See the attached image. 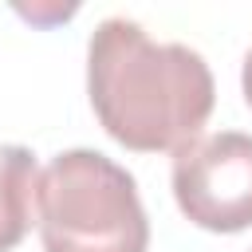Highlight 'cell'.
<instances>
[{"label": "cell", "mask_w": 252, "mask_h": 252, "mask_svg": "<svg viewBox=\"0 0 252 252\" xmlns=\"http://www.w3.org/2000/svg\"><path fill=\"white\" fill-rule=\"evenodd\" d=\"M47 252H146L150 220L134 177L98 150L51 158L35 189Z\"/></svg>", "instance_id": "obj_2"}, {"label": "cell", "mask_w": 252, "mask_h": 252, "mask_svg": "<svg viewBox=\"0 0 252 252\" xmlns=\"http://www.w3.org/2000/svg\"><path fill=\"white\" fill-rule=\"evenodd\" d=\"M87 91L102 130L142 154L189 146L213 114L209 63L185 43H154L122 16L91 35Z\"/></svg>", "instance_id": "obj_1"}, {"label": "cell", "mask_w": 252, "mask_h": 252, "mask_svg": "<svg viewBox=\"0 0 252 252\" xmlns=\"http://www.w3.org/2000/svg\"><path fill=\"white\" fill-rule=\"evenodd\" d=\"M39 165L28 146H0V252L16 248L32 228Z\"/></svg>", "instance_id": "obj_4"}, {"label": "cell", "mask_w": 252, "mask_h": 252, "mask_svg": "<svg viewBox=\"0 0 252 252\" xmlns=\"http://www.w3.org/2000/svg\"><path fill=\"white\" fill-rule=\"evenodd\" d=\"M240 83H244V98H248V106H252V51L244 55V75H240Z\"/></svg>", "instance_id": "obj_5"}, {"label": "cell", "mask_w": 252, "mask_h": 252, "mask_svg": "<svg viewBox=\"0 0 252 252\" xmlns=\"http://www.w3.org/2000/svg\"><path fill=\"white\" fill-rule=\"evenodd\" d=\"M173 197L181 213L209 232L252 224V134L220 130L193 138L173 158Z\"/></svg>", "instance_id": "obj_3"}]
</instances>
